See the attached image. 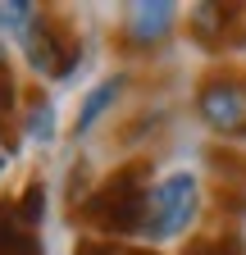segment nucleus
<instances>
[{"instance_id":"nucleus-1","label":"nucleus","mask_w":246,"mask_h":255,"mask_svg":"<svg viewBox=\"0 0 246 255\" xmlns=\"http://www.w3.org/2000/svg\"><path fill=\"white\" fill-rule=\"evenodd\" d=\"M150 187H155V182H150L146 164H123L110 182H101L91 196H82L73 205V219H87L91 228H101L110 242L114 237H141Z\"/></svg>"},{"instance_id":"nucleus-2","label":"nucleus","mask_w":246,"mask_h":255,"mask_svg":"<svg viewBox=\"0 0 246 255\" xmlns=\"http://www.w3.org/2000/svg\"><path fill=\"white\" fill-rule=\"evenodd\" d=\"M201 214V182L192 173H169L150 187L146 196V219H141V237L146 242H169L182 237Z\"/></svg>"},{"instance_id":"nucleus-3","label":"nucleus","mask_w":246,"mask_h":255,"mask_svg":"<svg viewBox=\"0 0 246 255\" xmlns=\"http://www.w3.org/2000/svg\"><path fill=\"white\" fill-rule=\"evenodd\" d=\"M196 114L214 137H246V73L242 69H219L196 87Z\"/></svg>"},{"instance_id":"nucleus-4","label":"nucleus","mask_w":246,"mask_h":255,"mask_svg":"<svg viewBox=\"0 0 246 255\" xmlns=\"http://www.w3.org/2000/svg\"><path fill=\"white\" fill-rule=\"evenodd\" d=\"M23 46H27V64H32L37 73H46V78H69L78 69V55H82L69 41V32L55 18H46V14H37V23L27 27Z\"/></svg>"},{"instance_id":"nucleus-5","label":"nucleus","mask_w":246,"mask_h":255,"mask_svg":"<svg viewBox=\"0 0 246 255\" xmlns=\"http://www.w3.org/2000/svg\"><path fill=\"white\" fill-rule=\"evenodd\" d=\"M173 23H178V9L169 5V0H137V5L128 9L123 37H128V46H137V50H150V46H160L173 32Z\"/></svg>"},{"instance_id":"nucleus-6","label":"nucleus","mask_w":246,"mask_h":255,"mask_svg":"<svg viewBox=\"0 0 246 255\" xmlns=\"http://www.w3.org/2000/svg\"><path fill=\"white\" fill-rule=\"evenodd\" d=\"M0 255H41V242L32 237L18 205H9V201H0Z\"/></svg>"},{"instance_id":"nucleus-7","label":"nucleus","mask_w":246,"mask_h":255,"mask_svg":"<svg viewBox=\"0 0 246 255\" xmlns=\"http://www.w3.org/2000/svg\"><path fill=\"white\" fill-rule=\"evenodd\" d=\"M123 82H128V78H105L101 87H91V91H87V101H82V110H78V132H91V123H96V119L119 101Z\"/></svg>"},{"instance_id":"nucleus-8","label":"nucleus","mask_w":246,"mask_h":255,"mask_svg":"<svg viewBox=\"0 0 246 255\" xmlns=\"http://www.w3.org/2000/svg\"><path fill=\"white\" fill-rule=\"evenodd\" d=\"M37 23V5H27V0H9V5H0V32H9V37H27V27Z\"/></svg>"},{"instance_id":"nucleus-9","label":"nucleus","mask_w":246,"mask_h":255,"mask_svg":"<svg viewBox=\"0 0 246 255\" xmlns=\"http://www.w3.org/2000/svg\"><path fill=\"white\" fill-rule=\"evenodd\" d=\"M182 255H246V251H242L237 233H210V237L187 242V251H182Z\"/></svg>"},{"instance_id":"nucleus-10","label":"nucleus","mask_w":246,"mask_h":255,"mask_svg":"<svg viewBox=\"0 0 246 255\" xmlns=\"http://www.w3.org/2000/svg\"><path fill=\"white\" fill-rule=\"evenodd\" d=\"M27 137L37 141H55V105L50 101H32V110H27Z\"/></svg>"},{"instance_id":"nucleus-11","label":"nucleus","mask_w":246,"mask_h":255,"mask_svg":"<svg viewBox=\"0 0 246 255\" xmlns=\"http://www.w3.org/2000/svg\"><path fill=\"white\" fill-rule=\"evenodd\" d=\"M18 214H23V223H27V228H37V223H41V214H46V187H41V182H32V187L23 191Z\"/></svg>"},{"instance_id":"nucleus-12","label":"nucleus","mask_w":246,"mask_h":255,"mask_svg":"<svg viewBox=\"0 0 246 255\" xmlns=\"http://www.w3.org/2000/svg\"><path fill=\"white\" fill-rule=\"evenodd\" d=\"M14 78H9V69H5V59H0V119H5V110H14Z\"/></svg>"},{"instance_id":"nucleus-13","label":"nucleus","mask_w":246,"mask_h":255,"mask_svg":"<svg viewBox=\"0 0 246 255\" xmlns=\"http://www.w3.org/2000/svg\"><path fill=\"white\" fill-rule=\"evenodd\" d=\"M123 255H155V251H137V246H123Z\"/></svg>"},{"instance_id":"nucleus-14","label":"nucleus","mask_w":246,"mask_h":255,"mask_svg":"<svg viewBox=\"0 0 246 255\" xmlns=\"http://www.w3.org/2000/svg\"><path fill=\"white\" fill-rule=\"evenodd\" d=\"M9 169V150H0V173H5Z\"/></svg>"}]
</instances>
